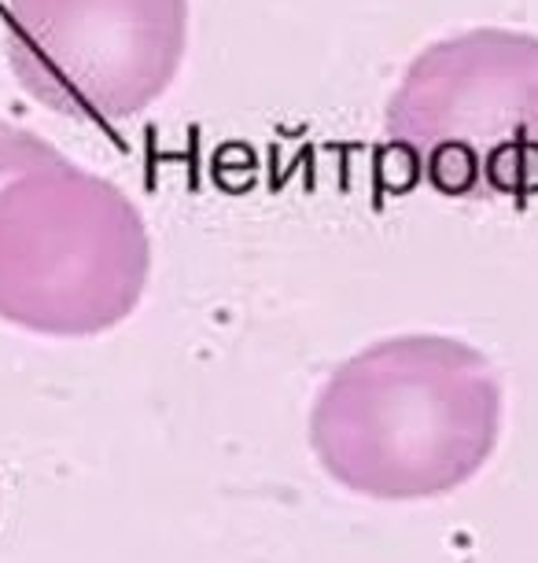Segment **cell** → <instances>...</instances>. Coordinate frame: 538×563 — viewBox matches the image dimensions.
<instances>
[{"instance_id":"cell-4","label":"cell","mask_w":538,"mask_h":563,"mask_svg":"<svg viewBox=\"0 0 538 563\" xmlns=\"http://www.w3.org/2000/svg\"><path fill=\"white\" fill-rule=\"evenodd\" d=\"M15 81L78 122L136 119L171 89L188 48V0H4Z\"/></svg>"},{"instance_id":"cell-5","label":"cell","mask_w":538,"mask_h":563,"mask_svg":"<svg viewBox=\"0 0 538 563\" xmlns=\"http://www.w3.org/2000/svg\"><path fill=\"white\" fill-rule=\"evenodd\" d=\"M56 155H59L56 147L45 144L30 130L0 122V185L19 174H26V169L41 166V163H48V158H56Z\"/></svg>"},{"instance_id":"cell-1","label":"cell","mask_w":538,"mask_h":563,"mask_svg":"<svg viewBox=\"0 0 538 563\" xmlns=\"http://www.w3.org/2000/svg\"><path fill=\"white\" fill-rule=\"evenodd\" d=\"M502 431L498 372L450 335H395L347 357L310 412L336 483L376 501L442 497L487 464Z\"/></svg>"},{"instance_id":"cell-3","label":"cell","mask_w":538,"mask_h":563,"mask_svg":"<svg viewBox=\"0 0 538 563\" xmlns=\"http://www.w3.org/2000/svg\"><path fill=\"white\" fill-rule=\"evenodd\" d=\"M384 136L442 196L538 192V37L469 30L436 41L387 103Z\"/></svg>"},{"instance_id":"cell-2","label":"cell","mask_w":538,"mask_h":563,"mask_svg":"<svg viewBox=\"0 0 538 563\" xmlns=\"http://www.w3.org/2000/svg\"><path fill=\"white\" fill-rule=\"evenodd\" d=\"M152 273L141 210L70 158L0 185V321L37 335H100L136 310Z\"/></svg>"}]
</instances>
